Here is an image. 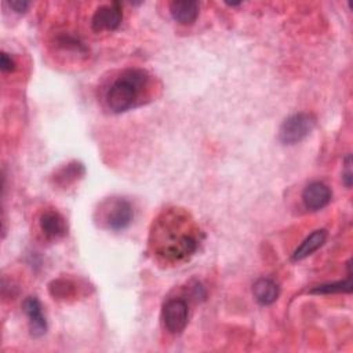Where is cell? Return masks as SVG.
<instances>
[{"mask_svg":"<svg viewBox=\"0 0 353 353\" xmlns=\"http://www.w3.org/2000/svg\"><path fill=\"white\" fill-rule=\"evenodd\" d=\"M347 277L346 280L335 281V283H327L314 287L310 292L312 294H335V292H352V272H350V261H347Z\"/></svg>","mask_w":353,"mask_h":353,"instance_id":"obj_14","label":"cell"},{"mask_svg":"<svg viewBox=\"0 0 353 353\" xmlns=\"http://www.w3.org/2000/svg\"><path fill=\"white\" fill-rule=\"evenodd\" d=\"M23 312L29 319V328L33 336H41L47 332V320L40 301L36 296H28L22 303Z\"/></svg>","mask_w":353,"mask_h":353,"instance_id":"obj_8","label":"cell"},{"mask_svg":"<svg viewBox=\"0 0 353 353\" xmlns=\"http://www.w3.org/2000/svg\"><path fill=\"white\" fill-rule=\"evenodd\" d=\"M8 6L15 11V12H25L26 8L29 7V1L25 0H11L8 1Z\"/></svg>","mask_w":353,"mask_h":353,"instance_id":"obj_18","label":"cell"},{"mask_svg":"<svg viewBox=\"0 0 353 353\" xmlns=\"http://www.w3.org/2000/svg\"><path fill=\"white\" fill-rule=\"evenodd\" d=\"M199 3L193 0H185V1H172L170 4V12L174 21L182 23V25H190L193 23L199 17Z\"/></svg>","mask_w":353,"mask_h":353,"instance_id":"obj_11","label":"cell"},{"mask_svg":"<svg viewBox=\"0 0 353 353\" xmlns=\"http://www.w3.org/2000/svg\"><path fill=\"white\" fill-rule=\"evenodd\" d=\"M123 19V10L120 3L113 1L110 4L99 6L91 18V28L94 32H112L117 29Z\"/></svg>","mask_w":353,"mask_h":353,"instance_id":"obj_6","label":"cell"},{"mask_svg":"<svg viewBox=\"0 0 353 353\" xmlns=\"http://www.w3.org/2000/svg\"><path fill=\"white\" fill-rule=\"evenodd\" d=\"M343 172H342V182L346 188H350L352 186V156L347 154L345 157V165H343Z\"/></svg>","mask_w":353,"mask_h":353,"instance_id":"obj_16","label":"cell"},{"mask_svg":"<svg viewBox=\"0 0 353 353\" xmlns=\"http://www.w3.org/2000/svg\"><path fill=\"white\" fill-rule=\"evenodd\" d=\"M314 124L316 120L310 113H294L281 123L279 130V139L284 145L299 143L312 132Z\"/></svg>","mask_w":353,"mask_h":353,"instance_id":"obj_4","label":"cell"},{"mask_svg":"<svg viewBox=\"0 0 353 353\" xmlns=\"http://www.w3.org/2000/svg\"><path fill=\"white\" fill-rule=\"evenodd\" d=\"M331 190L324 182L314 181L303 189L302 201L307 210L319 211L331 201Z\"/></svg>","mask_w":353,"mask_h":353,"instance_id":"obj_7","label":"cell"},{"mask_svg":"<svg viewBox=\"0 0 353 353\" xmlns=\"http://www.w3.org/2000/svg\"><path fill=\"white\" fill-rule=\"evenodd\" d=\"M98 212L101 225L113 232L127 229L134 218L131 203L123 197H112L103 200L99 204Z\"/></svg>","mask_w":353,"mask_h":353,"instance_id":"obj_3","label":"cell"},{"mask_svg":"<svg viewBox=\"0 0 353 353\" xmlns=\"http://www.w3.org/2000/svg\"><path fill=\"white\" fill-rule=\"evenodd\" d=\"M327 240V232L324 229H317L313 233H310L301 244L299 247L292 252L291 259L292 261H302L312 255L314 251H317Z\"/></svg>","mask_w":353,"mask_h":353,"instance_id":"obj_12","label":"cell"},{"mask_svg":"<svg viewBox=\"0 0 353 353\" xmlns=\"http://www.w3.org/2000/svg\"><path fill=\"white\" fill-rule=\"evenodd\" d=\"M84 172H85V170L81 163L72 161V163L66 164L65 167H62L61 170H58V172L55 174V183L65 188V186L76 182L79 178H81L84 175Z\"/></svg>","mask_w":353,"mask_h":353,"instance_id":"obj_13","label":"cell"},{"mask_svg":"<svg viewBox=\"0 0 353 353\" xmlns=\"http://www.w3.org/2000/svg\"><path fill=\"white\" fill-rule=\"evenodd\" d=\"M149 79L148 72L139 68L123 70L105 92L108 109L113 113H123L138 106L149 87Z\"/></svg>","mask_w":353,"mask_h":353,"instance_id":"obj_2","label":"cell"},{"mask_svg":"<svg viewBox=\"0 0 353 353\" xmlns=\"http://www.w3.org/2000/svg\"><path fill=\"white\" fill-rule=\"evenodd\" d=\"M252 294H254L255 301L259 305L268 306L277 301V298L280 295V287L273 279L261 277L254 283Z\"/></svg>","mask_w":353,"mask_h":353,"instance_id":"obj_10","label":"cell"},{"mask_svg":"<svg viewBox=\"0 0 353 353\" xmlns=\"http://www.w3.org/2000/svg\"><path fill=\"white\" fill-rule=\"evenodd\" d=\"M163 323L171 334H181L188 325L189 306L182 298H171L163 306Z\"/></svg>","mask_w":353,"mask_h":353,"instance_id":"obj_5","label":"cell"},{"mask_svg":"<svg viewBox=\"0 0 353 353\" xmlns=\"http://www.w3.org/2000/svg\"><path fill=\"white\" fill-rule=\"evenodd\" d=\"M0 68L3 72H11L15 69V62L14 59L7 54V52H1L0 55Z\"/></svg>","mask_w":353,"mask_h":353,"instance_id":"obj_17","label":"cell"},{"mask_svg":"<svg viewBox=\"0 0 353 353\" xmlns=\"http://www.w3.org/2000/svg\"><path fill=\"white\" fill-rule=\"evenodd\" d=\"M57 44L65 50H73L77 54H87V47L84 43L72 34H61L57 37Z\"/></svg>","mask_w":353,"mask_h":353,"instance_id":"obj_15","label":"cell"},{"mask_svg":"<svg viewBox=\"0 0 353 353\" xmlns=\"http://www.w3.org/2000/svg\"><path fill=\"white\" fill-rule=\"evenodd\" d=\"M199 244L197 229L183 212L167 211L153 223L150 245L165 261H183L197 251Z\"/></svg>","mask_w":353,"mask_h":353,"instance_id":"obj_1","label":"cell"},{"mask_svg":"<svg viewBox=\"0 0 353 353\" xmlns=\"http://www.w3.org/2000/svg\"><path fill=\"white\" fill-rule=\"evenodd\" d=\"M40 229L47 239H59L68 233V223L58 211H44L40 216Z\"/></svg>","mask_w":353,"mask_h":353,"instance_id":"obj_9","label":"cell"}]
</instances>
